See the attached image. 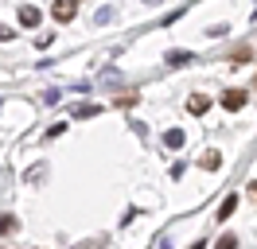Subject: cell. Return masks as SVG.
<instances>
[{
    "instance_id": "1",
    "label": "cell",
    "mask_w": 257,
    "mask_h": 249,
    "mask_svg": "<svg viewBox=\"0 0 257 249\" xmlns=\"http://www.w3.org/2000/svg\"><path fill=\"white\" fill-rule=\"evenodd\" d=\"M245 101H249V93H245V90H226L222 93V109H230V113H238Z\"/></svg>"
},
{
    "instance_id": "2",
    "label": "cell",
    "mask_w": 257,
    "mask_h": 249,
    "mask_svg": "<svg viewBox=\"0 0 257 249\" xmlns=\"http://www.w3.org/2000/svg\"><path fill=\"white\" fill-rule=\"evenodd\" d=\"M51 12H55L59 24H66V20H74V12H78V0H55V8H51Z\"/></svg>"
},
{
    "instance_id": "3",
    "label": "cell",
    "mask_w": 257,
    "mask_h": 249,
    "mask_svg": "<svg viewBox=\"0 0 257 249\" xmlns=\"http://www.w3.org/2000/svg\"><path fill=\"white\" fill-rule=\"evenodd\" d=\"M20 24H24V28H35V24H39V8L24 4V8H20Z\"/></svg>"
},
{
    "instance_id": "4",
    "label": "cell",
    "mask_w": 257,
    "mask_h": 249,
    "mask_svg": "<svg viewBox=\"0 0 257 249\" xmlns=\"http://www.w3.org/2000/svg\"><path fill=\"white\" fill-rule=\"evenodd\" d=\"M187 109H191L195 117H199V113H207V109H210V101L203 97V93H199V97H191V101H187Z\"/></svg>"
},
{
    "instance_id": "5",
    "label": "cell",
    "mask_w": 257,
    "mask_h": 249,
    "mask_svg": "<svg viewBox=\"0 0 257 249\" xmlns=\"http://www.w3.org/2000/svg\"><path fill=\"white\" fill-rule=\"evenodd\" d=\"M164 144H168V148H183V129H172V133L164 137Z\"/></svg>"
},
{
    "instance_id": "6",
    "label": "cell",
    "mask_w": 257,
    "mask_h": 249,
    "mask_svg": "<svg viewBox=\"0 0 257 249\" xmlns=\"http://www.w3.org/2000/svg\"><path fill=\"white\" fill-rule=\"evenodd\" d=\"M234 206H238V195H230V199L218 206V218H230V214H234Z\"/></svg>"
},
{
    "instance_id": "7",
    "label": "cell",
    "mask_w": 257,
    "mask_h": 249,
    "mask_svg": "<svg viewBox=\"0 0 257 249\" xmlns=\"http://www.w3.org/2000/svg\"><path fill=\"white\" fill-rule=\"evenodd\" d=\"M249 59V47H238V51H234V55H230V62H234V66H241V62Z\"/></svg>"
},
{
    "instance_id": "8",
    "label": "cell",
    "mask_w": 257,
    "mask_h": 249,
    "mask_svg": "<svg viewBox=\"0 0 257 249\" xmlns=\"http://www.w3.org/2000/svg\"><path fill=\"white\" fill-rule=\"evenodd\" d=\"M199 164H203V168H207V171H214V168H218V152H207V156H203V160H199Z\"/></svg>"
},
{
    "instance_id": "9",
    "label": "cell",
    "mask_w": 257,
    "mask_h": 249,
    "mask_svg": "<svg viewBox=\"0 0 257 249\" xmlns=\"http://www.w3.org/2000/svg\"><path fill=\"white\" fill-rule=\"evenodd\" d=\"M218 249H238V237H234V233H226V237H218Z\"/></svg>"
},
{
    "instance_id": "10",
    "label": "cell",
    "mask_w": 257,
    "mask_h": 249,
    "mask_svg": "<svg viewBox=\"0 0 257 249\" xmlns=\"http://www.w3.org/2000/svg\"><path fill=\"white\" fill-rule=\"evenodd\" d=\"M12 230H16V218L4 214V218H0V233H12Z\"/></svg>"
},
{
    "instance_id": "11",
    "label": "cell",
    "mask_w": 257,
    "mask_h": 249,
    "mask_svg": "<svg viewBox=\"0 0 257 249\" xmlns=\"http://www.w3.org/2000/svg\"><path fill=\"white\" fill-rule=\"evenodd\" d=\"M94 113H97V105H78L74 109V117H94Z\"/></svg>"
},
{
    "instance_id": "12",
    "label": "cell",
    "mask_w": 257,
    "mask_h": 249,
    "mask_svg": "<svg viewBox=\"0 0 257 249\" xmlns=\"http://www.w3.org/2000/svg\"><path fill=\"white\" fill-rule=\"evenodd\" d=\"M168 59H172V62H176V66H179V62H191V55H183V51H172Z\"/></svg>"
},
{
    "instance_id": "13",
    "label": "cell",
    "mask_w": 257,
    "mask_h": 249,
    "mask_svg": "<svg viewBox=\"0 0 257 249\" xmlns=\"http://www.w3.org/2000/svg\"><path fill=\"white\" fill-rule=\"evenodd\" d=\"M191 249H203V241H195V245H191Z\"/></svg>"
},
{
    "instance_id": "14",
    "label": "cell",
    "mask_w": 257,
    "mask_h": 249,
    "mask_svg": "<svg viewBox=\"0 0 257 249\" xmlns=\"http://www.w3.org/2000/svg\"><path fill=\"white\" fill-rule=\"evenodd\" d=\"M249 191H253V195H257V183H249Z\"/></svg>"
},
{
    "instance_id": "15",
    "label": "cell",
    "mask_w": 257,
    "mask_h": 249,
    "mask_svg": "<svg viewBox=\"0 0 257 249\" xmlns=\"http://www.w3.org/2000/svg\"><path fill=\"white\" fill-rule=\"evenodd\" d=\"M253 93H257V82H253Z\"/></svg>"
}]
</instances>
